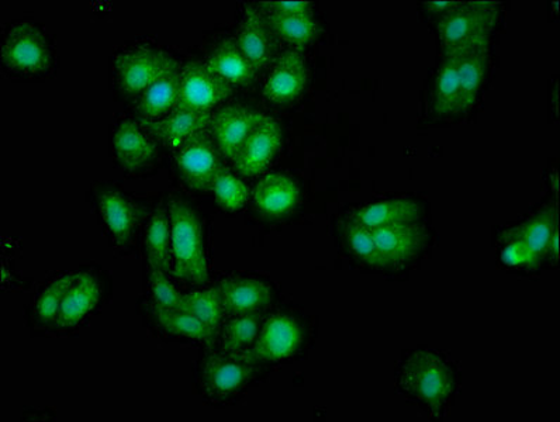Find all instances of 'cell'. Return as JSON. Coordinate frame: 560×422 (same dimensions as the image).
Returning a JSON list of instances; mask_svg holds the SVG:
<instances>
[{"label":"cell","instance_id":"f1b7e54d","mask_svg":"<svg viewBox=\"0 0 560 422\" xmlns=\"http://www.w3.org/2000/svg\"><path fill=\"white\" fill-rule=\"evenodd\" d=\"M156 320L162 330L170 336L188 338L191 341L205 342L206 345H214L215 338L203 323L184 310H166V308L152 307Z\"/></svg>","mask_w":560,"mask_h":422},{"label":"cell","instance_id":"e575fe53","mask_svg":"<svg viewBox=\"0 0 560 422\" xmlns=\"http://www.w3.org/2000/svg\"><path fill=\"white\" fill-rule=\"evenodd\" d=\"M150 291L154 306L166 308V310H178L182 294L176 292L174 284L165 277V272L151 269Z\"/></svg>","mask_w":560,"mask_h":422},{"label":"cell","instance_id":"5bb4252c","mask_svg":"<svg viewBox=\"0 0 560 422\" xmlns=\"http://www.w3.org/2000/svg\"><path fill=\"white\" fill-rule=\"evenodd\" d=\"M264 117L262 113L240 105L223 107L215 113L211 132L221 155L234 160L245 140Z\"/></svg>","mask_w":560,"mask_h":422},{"label":"cell","instance_id":"83f0119b","mask_svg":"<svg viewBox=\"0 0 560 422\" xmlns=\"http://www.w3.org/2000/svg\"><path fill=\"white\" fill-rule=\"evenodd\" d=\"M265 21L275 36L296 47L307 46L316 40L320 33V27L312 13L268 12Z\"/></svg>","mask_w":560,"mask_h":422},{"label":"cell","instance_id":"277c9868","mask_svg":"<svg viewBox=\"0 0 560 422\" xmlns=\"http://www.w3.org/2000/svg\"><path fill=\"white\" fill-rule=\"evenodd\" d=\"M498 21V9L475 8L465 3L458 11L441 19L439 33L444 54L468 50L490 42V33Z\"/></svg>","mask_w":560,"mask_h":422},{"label":"cell","instance_id":"836d02e7","mask_svg":"<svg viewBox=\"0 0 560 422\" xmlns=\"http://www.w3.org/2000/svg\"><path fill=\"white\" fill-rule=\"evenodd\" d=\"M213 191L215 200L221 208L229 211H237L248 199L247 186L229 169H221L214 180Z\"/></svg>","mask_w":560,"mask_h":422},{"label":"cell","instance_id":"cb8c5ba5","mask_svg":"<svg viewBox=\"0 0 560 422\" xmlns=\"http://www.w3.org/2000/svg\"><path fill=\"white\" fill-rule=\"evenodd\" d=\"M421 208L419 203L409 199H395L382 201L358 210L353 222L363 227L375 230L387 225L411 224L419 222Z\"/></svg>","mask_w":560,"mask_h":422},{"label":"cell","instance_id":"44dd1931","mask_svg":"<svg viewBox=\"0 0 560 422\" xmlns=\"http://www.w3.org/2000/svg\"><path fill=\"white\" fill-rule=\"evenodd\" d=\"M206 63L211 71L224 78L231 85L249 86L253 85L255 77H257V70L240 50L237 42L233 38L221 40L210 51Z\"/></svg>","mask_w":560,"mask_h":422},{"label":"cell","instance_id":"f546056e","mask_svg":"<svg viewBox=\"0 0 560 422\" xmlns=\"http://www.w3.org/2000/svg\"><path fill=\"white\" fill-rule=\"evenodd\" d=\"M178 310L188 312L191 316L199 318L215 340L220 336L221 324H223L224 308L221 306L218 288L209 291L182 294Z\"/></svg>","mask_w":560,"mask_h":422},{"label":"cell","instance_id":"9c48e42d","mask_svg":"<svg viewBox=\"0 0 560 422\" xmlns=\"http://www.w3.org/2000/svg\"><path fill=\"white\" fill-rule=\"evenodd\" d=\"M302 327L287 314H275L258 333L257 340L241 356L249 363L278 362L292 356L301 348Z\"/></svg>","mask_w":560,"mask_h":422},{"label":"cell","instance_id":"484cf974","mask_svg":"<svg viewBox=\"0 0 560 422\" xmlns=\"http://www.w3.org/2000/svg\"><path fill=\"white\" fill-rule=\"evenodd\" d=\"M489 43H481L464 52L459 63V109L469 110L475 105L488 68Z\"/></svg>","mask_w":560,"mask_h":422},{"label":"cell","instance_id":"9a60e30c","mask_svg":"<svg viewBox=\"0 0 560 422\" xmlns=\"http://www.w3.org/2000/svg\"><path fill=\"white\" fill-rule=\"evenodd\" d=\"M306 85V61L296 51H284L270 68L264 85V96L278 105H287L296 101Z\"/></svg>","mask_w":560,"mask_h":422},{"label":"cell","instance_id":"5b68a950","mask_svg":"<svg viewBox=\"0 0 560 422\" xmlns=\"http://www.w3.org/2000/svg\"><path fill=\"white\" fill-rule=\"evenodd\" d=\"M402 387L417 400L440 409L452 391L450 367L441 357L429 352L412 355L401 373Z\"/></svg>","mask_w":560,"mask_h":422},{"label":"cell","instance_id":"1f68e13d","mask_svg":"<svg viewBox=\"0 0 560 422\" xmlns=\"http://www.w3.org/2000/svg\"><path fill=\"white\" fill-rule=\"evenodd\" d=\"M77 273H67L54 279L43 289L34 302V320L40 326L56 324L63 297L75 281Z\"/></svg>","mask_w":560,"mask_h":422},{"label":"cell","instance_id":"ba28073f","mask_svg":"<svg viewBox=\"0 0 560 422\" xmlns=\"http://www.w3.org/2000/svg\"><path fill=\"white\" fill-rule=\"evenodd\" d=\"M231 95L230 82L211 71L208 63L191 61L180 68V96L175 110H210Z\"/></svg>","mask_w":560,"mask_h":422},{"label":"cell","instance_id":"d590c367","mask_svg":"<svg viewBox=\"0 0 560 422\" xmlns=\"http://www.w3.org/2000/svg\"><path fill=\"white\" fill-rule=\"evenodd\" d=\"M260 8L267 12H279V13H312L313 3L308 2H267L259 3Z\"/></svg>","mask_w":560,"mask_h":422},{"label":"cell","instance_id":"8d00e7d4","mask_svg":"<svg viewBox=\"0 0 560 422\" xmlns=\"http://www.w3.org/2000/svg\"><path fill=\"white\" fill-rule=\"evenodd\" d=\"M464 4L462 2H429L425 3V7L429 8V11L450 13L458 11Z\"/></svg>","mask_w":560,"mask_h":422},{"label":"cell","instance_id":"ffe728a7","mask_svg":"<svg viewBox=\"0 0 560 422\" xmlns=\"http://www.w3.org/2000/svg\"><path fill=\"white\" fill-rule=\"evenodd\" d=\"M218 291L221 306L230 316L258 312L270 303V289L254 279H229L219 284Z\"/></svg>","mask_w":560,"mask_h":422},{"label":"cell","instance_id":"74e56055","mask_svg":"<svg viewBox=\"0 0 560 422\" xmlns=\"http://www.w3.org/2000/svg\"><path fill=\"white\" fill-rule=\"evenodd\" d=\"M550 255L553 259L559 258V230L553 233L552 238H550L547 257Z\"/></svg>","mask_w":560,"mask_h":422},{"label":"cell","instance_id":"4316f807","mask_svg":"<svg viewBox=\"0 0 560 422\" xmlns=\"http://www.w3.org/2000/svg\"><path fill=\"white\" fill-rule=\"evenodd\" d=\"M145 254L151 269L172 272L171 219L165 209H156L147 224Z\"/></svg>","mask_w":560,"mask_h":422},{"label":"cell","instance_id":"30bf717a","mask_svg":"<svg viewBox=\"0 0 560 422\" xmlns=\"http://www.w3.org/2000/svg\"><path fill=\"white\" fill-rule=\"evenodd\" d=\"M97 211L116 247H129L141 220L139 206L115 188H101L96 195Z\"/></svg>","mask_w":560,"mask_h":422},{"label":"cell","instance_id":"d6a6232c","mask_svg":"<svg viewBox=\"0 0 560 422\" xmlns=\"http://www.w3.org/2000/svg\"><path fill=\"white\" fill-rule=\"evenodd\" d=\"M346 242L353 255L361 261L377 269H387L385 259H383L380 249L376 247L375 238L370 228L355 222L347 224L343 228Z\"/></svg>","mask_w":560,"mask_h":422},{"label":"cell","instance_id":"6da1fadb","mask_svg":"<svg viewBox=\"0 0 560 422\" xmlns=\"http://www.w3.org/2000/svg\"><path fill=\"white\" fill-rule=\"evenodd\" d=\"M172 273L186 283L209 282L208 259L205 251V227L198 211L182 200L170 204Z\"/></svg>","mask_w":560,"mask_h":422},{"label":"cell","instance_id":"4dcf8cb0","mask_svg":"<svg viewBox=\"0 0 560 422\" xmlns=\"http://www.w3.org/2000/svg\"><path fill=\"white\" fill-rule=\"evenodd\" d=\"M262 317L258 312L240 314L224 328L221 348L230 355H241L257 340Z\"/></svg>","mask_w":560,"mask_h":422},{"label":"cell","instance_id":"8fae6325","mask_svg":"<svg viewBox=\"0 0 560 422\" xmlns=\"http://www.w3.org/2000/svg\"><path fill=\"white\" fill-rule=\"evenodd\" d=\"M253 371V363L241 355H211L201 362V389L214 399H224L238 391L250 379Z\"/></svg>","mask_w":560,"mask_h":422},{"label":"cell","instance_id":"d6986e66","mask_svg":"<svg viewBox=\"0 0 560 422\" xmlns=\"http://www.w3.org/2000/svg\"><path fill=\"white\" fill-rule=\"evenodd\" d=\"M237 44L255 70L262 71L273 61L275 43L272 32L258 9L248 8L241 22Z\"/></svg>","mask_w":560,"mask_h":422},{"label":"cell","instance_id":"3957f363","mask_svg":"<svg viewBox=\"0 0 560 422\" xmlns=\"http://www.w3.org/2000/svg\"><path fill=\"white\" fill-rule=\"evenodd\" d=\"M558 228L557 210L547 209L537 218L505 235L501 258L511 267L535 269L547 257L550 238Z\"/></svg>","mask_w":560,"mask_h":422},{"label":"cell","instance_id":"d4e9b609","mask_svg":"<svg viewBox=\"0 0 560 422\" xmlns=\"http://www.w3.org/2000/svg\"><path fill=\"white\" fill-rule=\"evenodd\" d=\"M465 51L444 54V61L441 63L435 81L434 101H432L436 115L448 116L460 112L459 63Z\"/></svg>","mask_w":560,"mask_h":422},{"label":"cell","instance_id":"603a6c76","mask_svg":"<svg viewBox=\"0 0 560 422\" xmlns=\"http://www.w3.org/2000/svg\"><path fill=\"white\" fill-rule=\"evenodd\" d=\"M299 195L298 185L289 176L270 174L259 181L254 201L265 214L283 215L296 208Z\"/></svg>","mask_w":560,"mask_h":422},{"label":"cell","instance_id":"e0dca14e","mask_svg":"<svg viewBox=\"0 0 560 422\" xmlns=\"http://www.w3.org/2000/svg\"><path fill=\"white\" fill-rule=\"evenodd\" d=\"M103 297V286L100 278L91 272L77 273L75 281L63 297L57 326L75 328L96 312Z\"/></svg>","mask_w":560,"mask_h":422},{"label":"cell","instance_id":"7402d4cb","mask_svg":"<svg viewBox=\"0 0 560 422\" xmlns=\"http://www.w3.org/2000/svg\"><path fill=\"white\" fill-rule=\"evenodd\" d=\"M179 96L180 70L176 67L152 83L149 90L142 92L137 110L144 120H159L176 109Z\"/></svg>","mask_w":560,"mask_h":422},{"label":"cell","instance_id":"8992f818","mask_svg":"<svg viewBox=\"0 0 560 422\" xmlns=\"http://www.w3.org/2000/svg\"><path fill=\"white\" fill-rule=\"evenodd\" d=\"M176 67L179 63L159 48H131L115 58L117 86L121 92L136 95L149 90L152 83Z\"/></svg>","mask_w":560,"mask_h":422},{"label":"cell","instance_id":"7c38bea8","mask_svg":"<svg viewBox=\"0 0 560 422\" xmlns=\"http://www.w3.org/2000/svg\"><path fill=\"white\" fill-rule=\"evenodd\" d=\"M282 145V130L277 121L265 116L235 155V169L244 176L262 174Z\"/></svg>","mask_w":560,"mask_h":422},{"label":"cell","instance_id":"ac0fdd59","mask_svg":"<svg viewBox=\"0 0 560 422\" xmlns=\"http://www.w3.org/2000/svg\"><path fill=\"white\" fill-rule=\"evenodd\" d=\"M137 122L121 121L113 134L115 159L126 171H139L159 155L155 141Z\"/></svg>","mask_w":560,"mask_h":422},{"label":"cell","instance_id":"2e32d148","mask_svg":"<svg viewBox=\"0 0 560 422\" xmlns=\"http://www.w3.org/2000/svg\"><path fill=\"white\" fill-rule=\"evenodd\" d=\"M213 119L211 110L182 109L172 112L162 120H144L141 127L170 149L178 150L199 132L211 129Z\"/></svg>","mask_w":560,"mask_h":422},{"label":"cell","instance_id":"7a4b0ae2","mask_svg":"<svg viewBox=\"0 0 560 422\" xmlns=\"http://www.w3.org/2000/svg\"><path fill=\"white\" fill-rule=\"evenodd\" d=\"M0 57L8 70L27 77L46 73L52 62L50 43L31 23H18L9 28L3 37Z\"/></svg>","mask_w":560,"mask_h":422},{"label":"cell","instance_id":"4fadbf2b","mask_svg":"<svg viewBox=\"0 0 560 422\" xmlns=\"http://www.w3.org/2000/svg\"><path fill=\"white\" fill-rule=\"evenodd\" d=\"M371 232L386 268H399L415 261L427 244L425 230L417 223L387 225Z\"/></svg>","mask_w":560,"mask_h":422},{"label":"cell","instance_id":"52a82bcc","mask_svg":"<svg viewBox=\"0 0 560 422\" xmlns=\"http://www.w3.org/2000/svg\"><path fill=\"white\" fill-rule=\"evenodd\" d=\"M175 166L180 180L189 188L213 190L214 180L223 169V162L209 130L199 132L176 150Z\"/></svg>","mask_w":560,"mask_h":422}]
</instances>
